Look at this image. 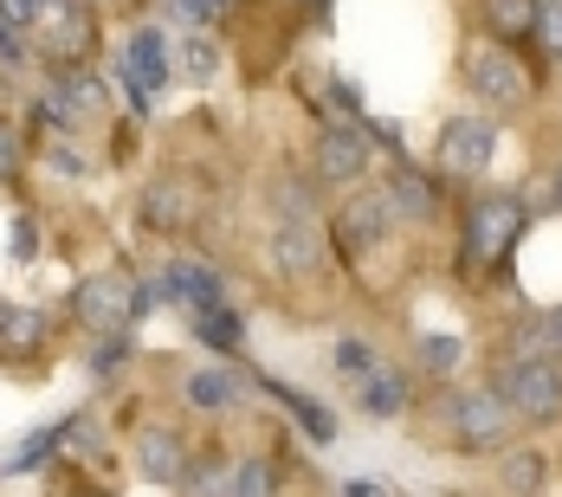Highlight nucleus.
<instances>
[{"label": "nucleus", "mask_w": 562, "mask_h": 497, "mask_svg": "<svg viewBox=\"0 0 562 497\" xmlns=\"http://www.w3.org/2000/svg\"><path fill=\"white\" fill-rule=\"evenodd\" d=\"M71 310H78V324L98 336H116L130 330V317H136V278L130 272H98L78 284V297H71Z\"/></svg>", "instance_id": "obj_3"}, {"label": "nucleus", "mask_w": 562, "mask_h": 497, "mask_svg": "<svg viewBox=\"0 0 562 497\" xmlns=\"http://www.w3.org/2000/svg\"><path fill=\"white\" fill-rule=\"evenodd\" d=\"M169 291L188 310H194V304H214V297H221V272L201 266V259H181V266H169Z\"/></svg>", "instance_id": "obj_17"}, {"label": "nucleus", "mask_w": 562, "mask_h": 497, "mask_svg": "<svg viewBox=\"0 0 562 497\" xmlns=\"http://www.w3.org/2000/svg\"><path fill=\"white\" fill-rule=\"evenodd\" d=\"M498 394L510 400L517 420H562V375L543 355H517L498 375Z\"/></svg>", "instance_id": "obj_2"}, {"label": "nucleus", "mask_w": 562, "mask_h": 497, "mask_svg": "<svg viewBox=\"0 0 562 497\" xmlns=\"http://www.w3.org/2000/svg\"><path fill=\"white\" fill-rule=\"evenodd\" d=\"M181 394H188V407H201V414H226V407L239 400V382H233L226 369H194Z\"/></svg>", "instance_id": "obj_16"}, {"label": "nucleus", "mask_w": 562, "mask_h": 497, "mask_svg": "<svg viewBox=\"0 0 562 497\" xmlns=\"http://www.w3.org/2000/svg\"><path fill=\"white\" fill-rule=\"evenodd\" d=\"M226 497H272V465L266 459H239L226 472Z\"/></svg>", "instance_id": "obj_24"}, {"label": "nucleus", "mask_w": 562, "mask_h": 497, "mask_svg": "<svg viewBox=\"0 0 562 497\" xmlns=\"http://www.w3.org/2000/svg\"><path fill=\"white\" fill-rule=\"evenodd\" d=\"M20 65H26V39L0 20V71H20Z\"/></svg>", "instance_id": "obj_33"}, {"label": "nucleus", "mask_w": 562, "mask_h": 497, "mask_svg": "<svg viewBox=\"0 0 562 497\" xmlns=\"http://www.w3.org/2000/svg\"><path fill=\"white\" fill-rule=\"evenodd\" d=\"M375 369H382V355H375V349H369V342H356V336H342L337 342V375L342 382H369V375H375Z\"/></svg>", "instance_id": "obj_23"}, {"label": "nucleus", "mask_w": 562, "mask_h": 497, "mask_svg": "<svg viewBox=\"0 0 562 497\" xmlns=\"http://www.w3.org/2000/svg\"><path fill=\"white\" fill-rule=\"evenodd\" d=\"M279 214H284V221H311V214H317V201H311V188H297V181L284 174V181H279Z\"/></svg>", "instance_id": "obj_30"}, {"label": "nucleus", "mask_w": 562, "mask_h": 497, "mask_svg": "<svg viewBox=\"0 0 562 497\" xmlns=\"http://www.w3.org/2000/svg\"><path fill=\"white\" fill-rule=\"evenodd\" d=\"M123 362H130V336L116 330V336H98V342H91V362H85V369H91L98 382H111Z\"/></svg>", "instance_id": "obj_25"}, {"label": "nucleus", "mask_w": 562, "mask_h": 497, "mask_svg": "<svg viewBox=\"0 0 562 497\" xmlns=\"http://www.w3.org/2000/svg\"><path fill=\"white\" fill-rule=\"evenodd\" d=\"M91 7H98V0H91Z\"/></svg>", "instance_id": "obj_40"}, {"label": "nucleus", "mask_w": 562, "mask_h": 497, "mask_svg": "<svg viewBox=\"0 0 562 497\" xmlns=\"http://www.w3.org/2000/svg\"><path fill=\"white\" fill-rule=\"evenodd\" d=\"M46 7H53V0H0V20H7L13 33H33V26L46 20Z\"/></svg>", "instance_id": "obj_29"}, {"label": "nucleus", "mask_w": 562, "mask_h": 497, "mask_svg": "<svg viewBox=\"0 0 562 497\" xmlns=\"http://www.w3.org/2000/svg\"><path fill=\"white\" fill-rule=\"evenodd\" d=\"M394 226V207H389V194H349V207H342V221H337V246L342 252H369V246H382V233Z\"/></svg>", "instance_id": "obj_8"}, {"label": "nucleus", "mask_w": 562, "mask_h": 497, "mask_svg": "<svg viewBox=\"0 0 562 497\" xmlns=\"http://www.w3.org/2000/svg\"><path fill=\"white\" fill-rule=\"evenodd\" d=\"M40 342H46V317L26 310V304H7V297H0V355H7V362H26Z\"/></svg>", "instance_id": "obj_14"}, {"label": "nucleus", "mask_w": 562, "mask_h": 497, "mask_svg": "<svg viewBox=\"0 0 562 497\" xmlns=\"http://www.w3.org/2000/svg\"><path fill=\"white\" fill-rule=\"evenodd\" d=\"M369 174V136L356 123H337L317 136V181H337V188H356Z\"/></svg>", "instance_id": "obj_7"}, {"label": "nucleus", "mask_w": 562, "mask_h": 497, "mask_svg": "<svg viewBox=\"0 0 562 497\" xmlns=\"http://www.w3.org/2000/svg\"><path fill=\"white\" fill-rule=\"evenodd\" d=\"M537 13H543V0H485L492 33H498V39H510V46L537 33Z\"/></svg>", "instance_id": "obj_18"}, {"label": "nucleus", "mask_w": 562, "mask_h": 497, "mask_svg": "<svg viewBox=\"0 0 562 497\" xmlns=\"http://www.w3.org/2000/svg\"><path fill=\"white\" fill-rule=\"evenodd\" d=\"M136 472H143L149 485H181V472H188V445L175 440L169 427H149V433L136 440Z\"/></svg>", "instance_id": "obj_11"}, {"label": "nucleus", "mask_w": 562, "mask_h": 497, "mask_svg": "<svg viewBox=\"0 0 562 497\" xmlns=\"http://www.w3.org/2000/svg\"><path fill=\"white\" fill-rule=\"evenodd\" d=\"M447 420H452V433H459V445H505L517 414H510V400L498 387H465V394H452Z\"/></svg>", "instance_id": "obj_4"}, {"label": "nucleus", "mask_w": 562, "mask_h": 497, "mask_svg": "<svg viewBox=\"0 0 562 497\" xmlns=\"http://www.w3.org/2000/svg\"><path fill=\"white\" fill-rule=\"evenodd\" d=\"M557 207H562V168H557Z\"/></svg>", "instance_id": "obj_39"}, {"label": "nucleus", "mask_w": 562, "mask_h": 497, "mask_svg": "<svg viewBox=\"0 0 562 497\" xmlns=\"http://www.w3.org/2000/svg\"><path fill=\"white\" fill-rule=\"evenodd\" d=\"M537 33H543L550 58H562V0H543V13H537Z\"/></svg>", "instance_id": "obj_31"}, {"label": "nucleus", "mask_w": 562, "mask_h": 497, "mask_svg": "<svg viewBox=\"0 0 562 497\" xmlns=\"http://www.w3.org/2000/svg\"><path fill=\"white\" fill-rule=\"evenodd\" d=\"M382 194H389L394 221H427V214L440 207V188H434V181H427L420 168H407V162H401V168L389 174V188H382Z\"/></svg>", "instance_id": "obj_13"}, {"label": "nucleus", "mask_w": 562, "mask_h": 497, "mask_svg": "<svg viewBox=\"0 0 562 497\" xmlns=\"http://www.w3.org/2000/svg\"><path fill=\"white\" fill-rule=\"evenodd\" d=\"M465 84H472L485 104H498V111H517V104L530 98V78H524V65H517L505 46H479V53L465 58Z\"/></svg>", "instance_id": "obj_5"}, {"label": "nucleus", "mask_w": 562, "mask_h": 497, "mask_svg": "<svg viewBox=\"0 0 562 497\" xmlns=\"http://www.w3.org/2000/svg\"><path fill=\"white\" fill-rule=\"evenodd\" d=\"M20 168V143H13V129H0V181Z\"/></svg>", "instance_id": "obj_36"}, {"label": "nucleus", "mask_w": 562, "mask_h": 497, "mask_svg": "<svg viewBox=\"0 0 562 497\" xmlns=\"http://www.w3.org/2000/svg\"><path fill=\"white\" fill-rule=\"evenodd\" d=\"M33 252H40V233H33V221H13V259L26 266Z\"/></svg>", "instance_id": "obj_34"}, {"label": "nucleus", "mask_w": 562, "mask_h": 497, "mask_svg": "<svg viewBox=\"0 0 562 497\" xmlns=\"http://www.w3.org/2000/svg\"><path fill=\"white\" fill-rule=\"evenodd\" d=\"M169 7H175V20L194 26V33H207V26L226 13V0H169Z\"/></svg>", "instance_id": "obj_28"}, {"label": "nucleus", "mask_w": 562, "mask_h": 497, "mask_svg": "<svg viewBox=\"0 0 562 497\" xmlns=\"http://www.w3.org/2000/svg\"><path fill=\"white\" fill-rule=\"evenodd\" d=\"M226 472H233V465H194V459H188L181 492L188 497H226Z\"/></svg>", "instance_id": "obj_26"}, {"label": "nucleus", "mask_w": 562, "mask_h": 497, "mask_svg": "<svg viewBox=\"0 0 562 497\" xmlns=\"http://www.w3.org/2000/svg\"><path fill=\"white\" fill-rule=\"evenodd\" d=\"M53 91L65 98V111L71 116H98L104 111V78L85 71V65H78V71H53Z\"/></svg>", "instance_id": "obj_15"}, {"label": "nucleus", "mask_w": 562, "mask_h": 497, "mask_svg": "<svg viewBox=\"0 0 562 497\" xmlns=\"http://www.w3.org/2000/svg\"><path fill=\"white\" fill-rule=\"evenodd\" d=\"M505 485L510 492H537V485H543V459H537V452H510Z\"/></svg>", "instance_id": "obj_27"}, {"label": "nucleus", "mask_w": 562, "mask_h": 497, "mask_svg": "<svg viewBox=\"0 0 562 497\" xmlns=\"http://www.w3.org/2000/svg\"><path fill=\"white\" fill-rule=\"evenodd\" d=\"M342 497H382V485H342Z\"/></svg>", "instance_id": "obj_38"}, {"label": "nucleus", "mask_w": 562, "mask_h": 497, "mask_svg": "<svg viewBox=\"0 0 562 497\" xmlns=\"http://www.w3.org/2000/svg\"><path fill=\"white\" fill-rule=\"evenodd\" d=\"M266 387H272V394L284 400V407L297 414V427H304V433H311L317 445H330V440H337V420H330V414H324V407H317L311 394H297V387H284V382H266Z\"/></svg>", "instance_id": "obj_20"}, {"label": "nucleus", "mask_w": 562, "mask_h": 497, "mask_svg": "<svg viewBox=\"0 0 562 497\" xmlns=\"http://www.w3.org/2000/svg\"><path fill=\"white\" fill-rule=\"evenodd\" d=\"M272 266H279L284 278H311L317 266H324V239H317V226L311 221H279V233H272Z\"/></svg>", "instance_id": "obj_10"}, {"label": "nucleus", "mask_w": 562, "mask_h": 497, "mask_svg": "<svg viewBox=\"0 0 562 497\" xmlns=\"http://www.w3.org/2000/svg\"><path fill=\"white\" fill-rule=\"evenodd\" d=\"M356 394H362V407H369L375 420H394V414H401V400H407L401 375H389V369H375V375H369V382L356 387Z\"/></svg>", "instance_id": "obj_21"}, {"label": "nucleus", "mask_w": 562, "mask_h": 497, "mask_svg": "<svg viewBox=\"0 0 562 497\" xmlns=\"http://www.w3.org/2000/svg\"><path fill=\"white\" fill-rule=\"evenodd\" d=\"M46 156H53V168H58V174H85V156H78L71 143H53Z\"/></svg>", "instance_id": "obj_35"}, {"label": "nucleus", "mask_w": 562, "mask_h": 497, "mask_svg": "<svg viewBox=\"0 0 562 497\" xmlns=\"http://www.w3.org/2000/svg\"><path fill=\"white\" fill-rule=\"evenodd\" d=\"M214 71H221V46H214L207 33H194V39L181 46V78H188V84H207Z\"/></svg>", "instance_id": "obj_22"}, {"label": "nucleus", "mask_w": 562, "mask_h": 497, "mask_svg": "<svg viewBox=\"0 0 562 497\" xmlns=\"http://www.w3.org/2000/svg\"><path fill=\"white\" fill-rule=\"evenodd\" d=\"M194 336L207 342V349H239V310L233 304H194Z\"/></svg>", "instance_id": "obj_19"}, {"label": "nucleus", "mask_w": 562, "mask_h": 497, "mask_svg": "<svg viewBox=\"0 0 562 497\" xmlns=\"http://www.w3.org/2000/svg\"><path fill=\"white\" fill-rule=\"evenodd\" d=\"M420 355H427V369H440V375H447L452 362H459V342H452V336H427V342H420Z\"/></svg>", "instance_id": "obj_32"}, {"label": "nucleus", "mask_w": 562, "mask_h": 497, "mask_svg": "<svg viewBox=\"0 0 562 497\" xmlns=\"http://www.w3.org/2000/svg\"><path fill=\"white\" fill-rule=\"evenodd\" d=\"M517 233H524V201H517V194H485V201H472V207H465V259H472V266L505 259L510 246H517Z\"/></svg>", "instance_id": "obj_1"}, {"label": "nucleus", "mask_w": 562, "mask_h": 497, "mask_svg": "<svg viewBox=\"0 0 562 497\" xmlns=\"http://www.w3.org/2000/svg\"><path fill=\"white\" fill-rule=\"evenodd\" d=\"M543 330H550V342L562 349V310H550V317H543Z\"/></svg>", "instance_id": "obj_37"}, {"label": "nucleus", "mask_w": 562, "mask_h": 497, "mask_svg": "<svg viewBox=\"0 0 562 497\" xmlns=\"http://www.w3.org/2000/svg\"><path fill=\"white\" fill-rule=\"evenodd\" d=\"M194 207H201V194H194L188 181H156V188H143V226H156V233L188 226Z\"/></svg>", "instance_id": "obj_12"}, {"label": "nucleus", "mask_w": 562, "mask_h": 497, "mask_svg": "<svg viewBox=\"0 0 562 497\" xmlns=\"http://www.w3.org/2000/svg\"><path fill=\"white\" fill-rule=\"evenodd\" d=\"M498 156V129L485 116H452L440 129V168L447 174H485Z\"/></svg>", "instance_id": "obj_6"}, {"label": "nucleus", "mask_w": 562, "mask_h": 497, "mask_svg": "<svg viewBox=\"0 0 562 497\" xmlns=\"http://www.w3.org/2000/svg\"><path fill=\"white\" fill-rule=\"evenodd\" d=\"M123 78H130V91H143V98H156V91L169 84V39H162L156 26H136V33H130V46H123Z\"/></svg>", "instance_id": "obj_9"}]
</instances>
